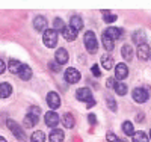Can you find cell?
Here are the masks:
<instances>
[{"label":"cell","mask_w":151,"mask_h":142,"mask_svg":"<svg viewBox=\"0 0 151 142\" xmlns=\"http://www.w3.org/2000/svg\"><path fill=\"white\" fill-rule=\"evenodd\" d=\"M85 47L86 50L89 51V53H97V50H98V41H97V38H95V33L92 30H88L85 33Z\"/></svg>","instance_id":"cell-1"},{"label":"cell","mask_w":151,"mask_h":142,"mask_svg":"<svg viewBox=\"0 0 151 142\" xmlns=\"http://www.w3.org/2000/svg\"><path fill=\"white\" fill-rule=\"evenodd\" d=\"M42 41H44L45 47H48V48L56 47V44H58V32H56L55 29H47V30L44 32Z\"/></svg>","instance_id":"cell-2"},{"label":"cell","mask_w":151,"mask_h":142,"mask_svg":"<svg viewBox=\"0 0 151 142\" xmlns=\"http://www.w3.org/2000/svg\"><path fill=\"white\" fill-rule=\"evenodd\" d=\"M6 124H8V128L12 132V135H14L17 139H20V141H26V139H27V138H26V135H24V132L21 130V127H20L15 121L8 120V121H6Z\"/></svg>","instance_id":"cell-3"},{"label":"cell","mask_w":151,"mask_h":142,"mask_svg":"<svg viewBox=\"0 0 151 142\" xmlns=\"http://www.w3.org/2000/svg\"><path fill=\"white\" fill-rule=\"evenodd\" d=\"M132 95H133V100H134L136 103H145V101L148 100V92L145 91L144 88H136V89H133Z\"/></svg>","instance_id":"cell-4"},{"label":"cell","mask_w":151,"mask_h":142,"mask_svg":"<svg viewBox=\"0 0 151 142\" xmlns=\"http://www.w3.org/2000/svg\"><path fill=\"white\" fill-rule=\"evenodd\" d=\"M65 80L68 83H77L80 80V73L76 68H68L65 71Z\"/></svg>","instance_id":"cell-5"},{"label":"cell","mask_w":151,"mask_h":142,"mask_svg":"<svg viewBox=\"0 0 151 142\" xmlns=\"http://www.w3.org/2000/svg\"><path fill=\"white\" fill-rule=\"evenodd\" d=\"M76 98H77L79 101H89L92 98V92H91V89H88V88H80L77 89V92H76Z\"/></svg>","instance_id":"cell-6"},{"label":"cell","mask_w":151,"mask_h":142,"mask_svg":"<svg viewBox=\"0 0 151 142\" xmlns=\"http://www.w3.org/2000/svg\"><path fill=\"white\" fill-rule=\"evenodd\" d=\"M47 105L50 106V109H58L60 106V98L56 92H48L47 94Z\"/></svg>","instance_id":"cell-7"},{"label":"cell","mask_w":151,"mask_h":142,"mask_svg":"<svg viewBox=\"0 0 151 142\" xmlns=\"http://www.w3.org/2000/svg\"><path fill=\"white\" fill-rule=\"evenodd\" d=\"M127 76H129V68H127V65H125L124 62L118 63V65H116V68H115V79L124 80Z\"/></svg>","instance_id":"cell-8"},{"label":"cell","mask_w":151,"mask_h":142,"mask_svg":"<svg viewBox=\"0 0 151 142\" xmlns=\"http://www.w3.org/2000/svg\"><path fill=\"white\" fill-rule=\"evenodd\" d=\"M44 121H45V124H47L48 127H55V125H58V123H59V117H58V113H56V112L50 110V112L45 113Z\"/></svg>","instance_id":"cell-9"},{"label":"cell","mask_w":151,"mask_h":142,"mask_svg":"<svg viewBox=\"0 0 151 142\" xmlns=\"http://www.w3.org/2000/svg\"><path fill=\"white\" fill-rule=\"evenodd\" d=\"M55 58H56V62L59 63V65H65V63L68 62V59H70L68 51L65 48H59L56 53H55Z\"/></svg>","instance_id":"cell-10"},{"label":"cell","mask_w":151,"mask_h":142,"mask_svg":"<svg viewBox=\"0 0 151 142\" xmlns=\"http://www.w3.org/2000/svg\"><path fill=\"white\" fill-rule=\"evenodd\" d=\"M150 55H151V50H150V47H148L147 43H145V44H141V45H137V58H139V59L145 61V59L150 58Z\"/></svg>","instance_id":"cell-11"},{"label":"cell","mask_w":151,"mask_h":142,"mask_svg":"<svg viewBox=\"0 0 151 142\" xmlns=\"http://www.w3.org/2000/svg\"><path fill=\"white\" fill-rule=\"evenodd\" d=\"M33 27L38 32H45L47 30V20L44 17H36L33 20Z\"/></svg>","instance_id":"cell-12"},{"label":"cell","mask_w":151,"mask_h":142,"mask_svg":"<svg viewBox=\"0 0 151 142\" xmlns=\"http://www.w3.org/2000/svg\"><path fill=\"white\" fill-rule=\"evenodd\" d=\"M64 132L59 130V128H55V130L50 132V136H48V141L50 142H64Z\"/></svg>","instance_id":"cell-13"},{"label":"cell","mask_w":151,"mask_h":142,"mask_svg":"<svg viewBox=\"0 0 151 142\" xmlns=\"http://www.w3.org/2000/svg\"><path fill=\"white\" fill-rule=\"evenodd\" d=\"M110 40H119V38L122 36V29H119V27H109V29H106V32H104Z\"/></svg>","instance_id":"cell-14"},{"label":"cell","mask_w":151,"mask_h":142,"mask_svg":"<svg viewBox=\"0 0 151 142\" xmlns=\"http://www.w3.org/2000/svg\"><path fill=\"white\" fill-rule=\"evenodd\" d=\"M70 27H73L76 32L82 30V29H83V20H82L79 15L71 17V20H70Z\"/></svg>","instance_id":"cell-15"},{"label":"cell","mask_w":151,"mask_h":142,"mask_svg":"<svg viewBox=\"0 0 151 142\" xmlns=\"http://www.w3.org/2000/svg\"><path fill=\"white\" fill-rule=\"evenodd\" d=\"M8 68H9V71H11L12 74H20V71H21V68H23V63H21L20 61L11 59V61H9Z\"/></svg>","instance_id":"cell-16"},{"label":"cell","mask_w":151,"mask_h":142,"mask_svg":"<svg viewBox=\"0 0 151 142\" xmlns=\"http://www.w3.org/2000/svg\"><path fill=\"white\" fill-rule=\"evenodd\" d=\"M12 94V86L6 82L0 83V98H8Z\"/></svg>","instance_id":"cell-17"},{"label":"cell","mask_w":151,"mask_h":142,"mask_svg":"<svg viewBox=\"0 0 151 142\" xmlns=\"http://www.w3.org/2000/svg\"><path fill=\"white\" fill-rule=\"evenodd\" d=\"M77 33H79V32H76L73 27H70V26H68V27L65 26L64 32H62V35H64V38H65L67 41H74L76 38H77Z\"/></svg>","instance_id":"cell-18"},{"label":"cell","mask_w":151,"mask_h":142,"mask_svg":"<svg viewBox=\"0 0 151 142\" xmlns=\"http://www.w3.org/2000/svg\"><path fill=\"white\" fill-rule=\"evenodd\" d=\"M133 41L134 43H137V45H141V44H145V41H147V35H145V32L144 30H136L134 33H133Z\"/></svg>","instance_id":"cell-19"},{"label":"cell","mask_w":151,"mask_h":142,"mask_svg":"<svg viewBox=\"0 0 151 142\" xmlns=\"http://www.w3.org/2000/svg\"><path fill=\"white\" fill-rule=\"evenodd\" d=\"M18 76H20L21 80H30L32 79V68L27 67V65H23V68H21Z\"/></svg>","instance_id":"cell-20"},{"label":"cell","mask_w":151,"mask_h":142,"mask_svg":"<svg viewBox=\"0 0 151 142\" xmlns=\"http://www.w3.org/2000/svg\"><path fill=\"white\" fill-rule=\"evenodd\" d=\"M101 65H103L106 70H110L113 65H115L112 55H103V56H101Z\"/></svg>","instance_id":"cell-21"},{"label":"cell","mask_w":151,"mask_h":142,"mask_svg":"<svg viewBox=\"0 0 151 142\" xmlns=\"http://www.w3.org/2000/svg\"><path fill=\"white\" fill-rule=\"evenodd\" d=\"M121 55H122L124 61H132V59H133V48H132L130 45H122Z\"/></svg>","instance_id":"cell-22"},{"label":"cell","mask_w":151,"mask_h":142,"mask_svg":"<svg viewBox=\"0 0 151 142\" xmlns=\"http://www.w3.org/2000/svg\"><path fill=\"white\" fill-rule=\"evenodd\" d=\"M101 41H103V45H104V48H106L107 51H112L113 47H115V43H113V40H110L106 33L101 35Z\"/></svg>","instance_id":"cell-23"},{"label":"cell","mask_w":151,"mask_h":142,"mask_svg":"<svg viewBox=\"0 0 151 142\" xmlns=\"http://www.w3.org/2000/svg\"><path fill=\"white\" fill-rule=\"evenodd\" d=\"M62 124H64L67 128H73L74 127V117L71 113H65L64 117H62Z\"/></svg>","instance_id":"cell-24"},{"label":"cell","mask_w":151,"mask_h":142,"mask_svg":"<svg viewBox=\"0 0 151 142\" xmlns=\"http://www.w3.org/2000/svg\"><path fill=\"white\" fill-rule=\"evenodd\" d=\"M122 132H124L125 135H129V136H133V135H134V127H133V124H132L130 121H124V123H122Z\"/></svg>","instance_id":"cell-25"},{"label":"cell","mask_w":151,"mask_h":142,"mask_svg":"<svg viewBox=\"0 0 151 142\" xmlns=\"http://www.w3.org/2000/svg\"><path fill=\"white\" fill-rule=\"evenodd\" d=\"M45 141V135L44 132L38 130V132H33L32 136H30V142H44Z\"/></svg>","instance_id":"cell-26"},{"label":"cell","mask_w":151,"mask_h":142,"mask_svg":"<svg viewBox=\"0 0 151 142\" xmlns=\"http://www.w3.org/2000/svg\"><path fill=\"white\" fill-rule=\"evenodd\" d=\"M38 121H40V120L35 118V117H32L30 113H27L26 117H24V125H27V127H33V125H36Z\"/></svg>","instance_id":"cell-27"},{"label":"cell","mask_w":151,"mask_h":142,"mask_svg":"<svg viewBox=\"0 0 151 142\" xmlns=\"http://www.w3.org/2000/svg\"><path fill=\"white\" fill-rule=\"evenodd\" d=\"M133 142H148V136L144 132H136L133 135Z\"/></svg>","instance_id":"cell-28"},{"label":"cell","mask_w":151,"mask_h":142,"mask_svg":"<svg viewBox=\"0 0 151 142\" xmlns=\"http://www.w3.org/2000/svg\"><path fill=\"white\" fill-rule=\"evenodd\" d=\"M115 92H116L118 95H125V94H127V86H125L124 83H116Z\"/></svg>","instance_id":"cell-29"},{"label":"cell","mask_w":151,"mask_h":142,"mask_svg":"<svg viewBox=\"0 0 151 142\" xmlns=\"http://www.w3.org/2000/svg\"><path fill=\"white\" fill-rule=\"evenodd\" d=\"M64 29H65V23L62 21L60 18H56V20H55V30H56V32H58V30H59V32H64Z\"/></svg>","instance_id":"cell-30"},{"label":"cell","mask_w":151,"mask_h":142,"mask_svg":"<svg viewBox=\"0 0 151 142\" xmlns=\"http://www.w3.org/2000/svg\"><path fill=\"white\" fill-rule=\"evenodd\" d=\"M29 113L32 115V117H35V118H38V120H40L41 107H38V106H30V109H29Z\"/></svg>","instance_id":"cell-31"},{"label":"cell","mask_w":151,"mask_h":142,"mask_svg":"<svg viewBox=\"0 0 151 142\" xmlns=\"http://www.w3.org/2000/svg\"><path fill=\"white\" fill-rule=\"evenodd\" d=\"M106 138H107V141H109V142H127L125 139H124V141H121L116 135H113V133H110V132L106 135Z\"/></svg>","instance_id":"cell-32"},{"label":"cell","mask_w":151,"mask_h":142,"mask_svg":"<svg viewBox=\"0 0 151 142\" xmlns=\"http://www.w3.org/2000/svg\"><path fill=\"white\" fill-rule=\"evenodd\" d=\"M104 14V21L106 23H113V21H116V15H113V14H110V12H103Z\"/></svg>","instance_id":"cell-33"},{"label":"cell","mask_w":151,"mask_h":142,"mask_svg":"<svg viewBox=\"0 0 151 142\" xmlns=\"http://www.w3.org/2000/svg\"><path fill=\"white\" fill-rule=\"evenodd\" d=\"M106 100H107V106H109V109H112L113 112H115V110H116V103H115V100L110 98V97H107Z\"/></svg>","instance_id":"cell-34"},{"label":"cell","mask_w":151,"mask_h":142,"mask_svg":"<svg viewBox=\"0 0 151 142\" xmlns=\"http://www.w3.org/2000/svg\"><path fill=\"white\" fill-rule=\"evenodd\" d=\"M48 67H50V70H53V71H56V73L60 71V67H59V63H58L56 61H55V62H50Z\"/></svg>","instance_id":"cell-35"},{"label":"cell","mask_w":151,"mask_h":142,"mask_svg":"<svg viewBox=\"0 0 151 142\" xmlns=\"http://www.w3.org/2000/svg\"><path fill=\"white\" fill-rule=\"evenodd\" d=\"M91 71H92V74H94L95 77H100V76H101V71H100V68H98V65H92V68H91Z\"/></svg>","instance_id":"cell-36"},{"label":"cell","mask_w":151,"mask_h":142,"mask_svg":"<svg viewBox=\"0 0 151 142\" xmlns=\"http://www.w3.org/2000/svg\"><path fill=\"white\" fill-rule=\"evenodd\" d=\"M106 86H107V88H113V89H115V86H116V82H115V79H112V77H110V79H107V82H106Z\"/></svg>","instance_id":"cell-37"},{"label":"cell","mask_w":151,"mask_h":142,"mask_svg":"<svg viewBox=\"0 0 151 142\" xmlns=\"http://www.w3.org/2000/svg\"><path fill=\"white\" fill-rule=\"evenodd\" d=\"M88 120H89L91 125H95V124H97V118H95L94 113H89V115H88Z\"/></svg>","instance_id":"cell-38"},{"label":"cell","mask_w":151,"mask_h":142,"mask_svg":"<svg viewBox=\"0 0 151 142\" xmlns=\"http://www.w3.org/2000/svg\"><path fill=\"white\" fill-rule=\"evenodd\" d=\"M5 70H6V63L3 62V59H0V74L5 73Z\"/></svg>","instance_id":"cell-39"},{"label":"cell","mask_w":151,"mask_h":142,"mask_svg":"<svg viewBox=\"0 0 151 142\" xmlns=\"http://www.w3.org/2000/svg\"><path fill=\"white\" fill-rule=\"evenodd\" d=\"M94 105H95V100H94V98H91L89 101H88V107H92Z\"/></svg>","instance_id":"cell-40"},{"label":"cell","mask_w":151,"mask_h":142,"mask_svg":"<svg viewBox=\"0 0 151 142\" xmlns=\"http://www.w3.org/2000/svg\"><path fill=\"white\" fill-rule=\"evenodd\" d=\"M0 142H6V139H5V138H2V136H0Z\"/></svg>","instance_id":"cell-41"},{"label":"cell","mask_w":151,"mask_h":142,"mask_svg":"<svg viewBox=\"0 0 151 142\" xmlns=\"http://www.w3.org/2000/svg\"><path fill=\"white\" fill-rule=\"evenodd\" d=\"M150 138H151V130H150Z\"/></svg>","instance_id":"cell-42"}]
</instances>
